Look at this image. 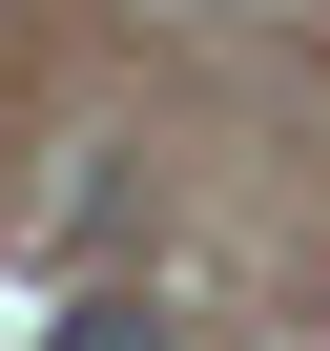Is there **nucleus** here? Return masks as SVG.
Segmentation results:
<instances>
[{"mask_svg":"<svg viewBox=\"0 0 330 351\" xmlns=\"http://www.w3.org/2000/svg\"><path fill=\"white\" fill-rule=\"evenodd\" d=\"M42 351H186V330H165L144 289H62V330H42Z\"/></svg>","mask_w":330,"mask_h":351,"instance_id":"obj_1","label":"nucleus"}]
</instances>
